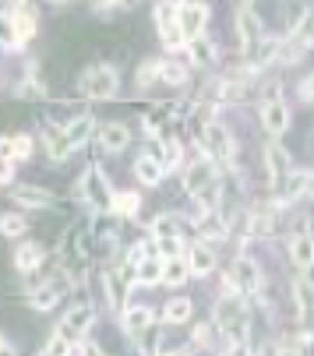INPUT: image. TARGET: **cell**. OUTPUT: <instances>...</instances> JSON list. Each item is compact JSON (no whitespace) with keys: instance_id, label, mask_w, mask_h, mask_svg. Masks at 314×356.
<instances>
[{"instance_id":"5b68a950","label":"cell","mask_w":314,"mask_h":356,"mask_svg":"<svg viewBox=\"0 0 314 356\" xmlns=\"http://www.w3.org/2000/svg\"><path fill=\"white\" fill-rule=\"evenodd\" d=\"M201 145H205L208 156L219 159V163L233 156V141H230V134H226L223 124H205V131H201Z\"/></svg>"},{"instance_id":"cb8c5ba5","label":"cell","mask_w":314,"mask_h":356,"mask_svg":"<svg viewBox=\"0 0 314 356\" xmlns=\"http://www.w3.org/2000/svg\"><path fill=\"white\" fill-rule=\"evenodd\" d=\"M134 279H138L141 286H155V282L163 279V261H159V258H141L138 268H134Z\"/></svg>"},{"instance_id":"f6af8a7d","label":"cell","mask_w":314,"mask_h":356,"mask_svg":"<svg viewBox=\"0 0 314 356\" xmlns=\"http://www.w3.org/2000/svg\"><path fill=\"white\" fill-rule=\"evenodd\" d=\"M81 356H102V349L95 342H81Z\"/></svg>"},{"instance_id":"30bf717a","label":"cell","mask_w":314,"mask_h":356,"mask_svg":"<svg viewBox=\"0 0 314 356\" xmlns=\"http://www.w3.org/2000/svg\"><path fill=\"white\" fill-rule=\"evenodd\" d=\"M265 166H269V177H272V180H283V177L293 170V159H290V152H286L279 141H269V145H265Z\"/></svg>"},{"instance_id":"4316f807","label":"cell","mask_w":314,"mask_h":356,"mask_svg":"<svg viewBox=\"0 0 314 356\" xmlns=\"http://www.w3.org/2000/svg\"><path fill=\"white\" fill-rule=\"evenodd\" d=\"M187 258H166V265H163V282L166 286H180L184 279H187Z\"/></svg>"},{"instance_id":"484cf974","label":"cell","mask_w":314,"mask_h":356,"mask_svg":"<svg viewBox=\"0 0 314 356\" xmlns=\"http://www.w3.org/2000/svg\"><path fill=\"white\" fill-rule=\"evenodd\" d=\"M247 226H251L254 233H272V226H276V209H272V205H258V209L251 212Z\"/></svg>"},{"instance_id":"836d02e7","label":"cell","mask_w":314,"mask_h":356,"mask_svg":"<svg viewBox=\"0 0 314 356\" xmlns=\"http://www.w3.org/2000/svg\"><path fill=\"white\" fill-rule=\"evenodd\" d=\"M198 229H201V236H205V240H212V236H216V240H223V236H226V222H223L219 216H205V219L198 222Z\"/></svg>"},{"instance_id":"7a4b0ae2","label":"cell","mask_w":314,"mask_h":356,"mask_svg":"<svg viewBox=\"0 0 314 356\" xmlns=\"http://www.w3.org/2000/svg\"><path fill=\"white\" fill-rule=\"evenodd\" d=\"M117 85H120V74L113 67H102V64L99 67H88L78 78V92L88 95V99H110L117 92Z\"/></svg>"},{"instance_id":"f5cc1de1","label":"cell","mask_w":314,"mask_h":356,"mask_svg":"<svg viewBox=\"0 0 314 356\" xmlns=\"http://www.w3.org/2000/svg\"><path fill=\"white\" fill-rule=\"evenodd\" d=\"M244 4H251V0H244Z\"/></svg>"},{"instance_id":"2e32d148","label":"cell","mask_w":314,"mask_h":356,"mask_svg":"<svg viewBox=\"0 0 314 356\" xmlns=\"http://www.w3.org/2000/svg\"><path fill=\"white\" fill-rule=\"evenodd\" d=\"M11 197L18 201V205H29V209H46V205H54V194L36 187V184H18L11 191Z\"/></svg>"},{"instance_id":"8d00e7d4","label":"cell","mask_w":314,"mask_h":356,"mask_svg":"<svg viewBox=\"0 0 314 356\" xmlns=\"http://www.w3.org/2000/svg\"><path fill=\"white\" fill-rule=\"evenodd\" d=\"M152 233H155V240L159 236H177V219L173 216H159L152 222Z\"/></svg>"},{"instance_id":"7402d4cb","label":"cell","mask_w":314,"mask_h":356,"mask_svg":"<svg viewBox=\"0 0 314 356\" xmlns=\"http://www.w3.org/2000/svg\"><path fill=\"white\" fill-rule=\"evenodd\" d=\"M293 300H297L300 318H307V314L314 311V282H311V279H297V282H293Z\"/></svg>"},{"instance_id":"74e56055","label":"cell","mask_w":314,"mask_h":356,"mask_svg":"<svg viewBox=\"0 0 314 356\" xmlns=\"http://www.w3.org/2000/svg\"><path fill=\"white\" fill-rule=\"evenodd\" d=\"M304 15H307V8H304V0H290V8H286V29H297Z\"/></svg>"},{"instance_id":"3957f363","label":"cell","mask_w":314,"mask_h":356,"mask_svg":"<svg viewBox=\"0 0 314 356\" xmlns=\"http://www.w3.org/2000/svg\"><path fill=\"white\" fill-rule=\"evenodd\" d=\"M78 197L85 201V205H92V209H113L110 184H107V177H102L95 166L81 173V180H78Z\"/></svg>"},{"instance_id":"5bb4252c","label":"cell","mask_w":314,"mask_h":356,"mask_svg":"<svg viewBox=\"0 0 314 356\" xmlns=\"http://www.w3.org/2000/svg\"><path fill=\"white\" fill-rule=\"evenodd\" d=\"M95 321V314H92V307H88V303H85V307H78V311H71L68 314V321L57 328V335L61 339H78V335H85L88 332V325Z\"/></svg>"},{"instance_id":"ffe728a7","label":"cell","mask_w":314,"mask_h":356,"mask_svg":"<svg viewBox=\"0 0 314 356\" xmlns=\"http://www.w3.org/2000/svg\"><path fill=\"white\" fill-rule=\"evenodd\" d=\"M187 57L194 60V64H212L216 60V46L212 42H208L205 35H194V39H187Z\"/></svg>"},{"instance_id":"f1b7e54d","label":"cell","mask_w":314,"mask_h":356,"mask_svg":"<svg viewBox=\"0 0 314 356\" xmlns=\"http://www.w3.org/2000/svg\"><path fill=\"white\" fill-rule=\"evenodd\" d=\"M57 296H61L57 286H42V289H32L29 293V303H32V311H49L57 303Z\"/></svg>"},{"instance_id":"1f68e13d","label":"cell","mask_w":314,"mask_h":356,"mask_svg":"<svg viewBox=\"0 0 314 356\" xmlns=\"http://www.w3.org/2000/svg\"><path fill=\"white\" fill-rule=\"evenodd\" d=\"M25 229H29V222L22 219V216H15V212H8V216H0V233L4 236H25Z\"/></svg>"},{"instance_id":"603a6c76","label":"cell","mask_w":314,"mask_h":356,"mask_svg":"<svg viewBox=\"0 0 314 356\" xmlns=\"http://www.w3.org/2000/svg\"><path fill=\"white\" fill-rule=\"evenodd\" d=\"M187 268L194 272V275H208V272H212L216 268V258H212V250H208V247H191V258H187Z\"/></svg>"},{"instance_id":"bcb514c9","label":"cell","mask_w":314,"mask_h":356,"mask_svg":"<svg viewBox=\"0 0 314 356\" xmlns=\"http://www.w3.org/2000/svg\"><path fill=\"white\" fill-rule=\"evenodd\" d=\"M304 321H307V325H304V335H307V339H314V311H311Z\"/></svg>"},{"instance_id":"d6a6232c","label":"cell","mask_w":314,"mask_h":356,"mask_svg":"<svg viewBox=\"0 0 314 356\" xmlns=\"http://www.w3.org/2000/svg\"><path fill=\"white\" fill-rule=\"evenodd\" d=\"M138 209H141V197L131 194V191H124V194L113 197V212H117V216H134Z\"/></svg>"},{"instance_id":"d590c367","label":"cell","mask_w":314,"mask_h":356,"mask_svg":"<svg viewBox=\"0 0 314 356\" xmlns=\"http://www.w3.org/2000/svg\"><path fill=\"white\" fill-rule=\"evenodd\" d=\"M155 247H159L163 258H180V254H184V240L180 236H159V240H155Z\"/></svg>"},{"instance_id":"7dc6e473","label":"cell","mask_w":314,"mask_h":356,"mask_svg":"<svg viewBox=\"0 0 314 356\" xmlns=\"http://www.w3.org/2000/svg\"><path fill=\"white\" fill-rule=\"evenodd\" d=\"M117 4H124V0H95V8H117Z\"/></svg>"},{"instance_id":"d4e9b609","label":"cell","mask_w":314,"mask_h":356,"mask_svg":"<svg viewBox=\"0 0 314 356\" xmlns=\"http://www.w3.org/2000/svg\"><path fill=\"white\" fill-rule=\"evenodd\" d=\"M92 131H95V124H92V117H78L74 124H68L64 127V134H68V141H71V148H81L88 138H92Z\"/></svg>"},{"instance_id":"b9f144b4","label":"cell","mask_w":314,"mask_h":356,"mask_svg":"<svg viewBox=\"0 0 314 356\" xmlns=\"http://www.w3.org/2000/svg\"><path fill=\"white\" fill-rule=\"evenodd\" d=\"M300 99H304V103H314V74H307L304 81H300Z\"/></svg>"},{"instance_id":"60d3db41","label":"cell","mask_w":314,"mask_h":356,"mask_svg":"<svg viewBox=\"0 0 314 356\" xmlns=\"http://www.w3.org/2000/svg\"><path fill=\"white\" fill-rule=\"evenodd\" d=\"M11 141H15V159H29V156H32V138L18 134V138H11Z\"/></svg>"},{"instance_id":"6da1fadb","label":"cell","mask_w":314,"mask_h":356,"mask_svg":"<svg viewBox=\"0 0 314 356\" xmlns=\"http://www.w3.org/2000/svg\"><path fill=\"white\" fill-rule=\"evenodd\" d=\"M216 325H219L230 339H240V332H244V325H247V307H244V300H240L237 289H230V293H223V296L216 300Z\"/></svg>"},{"instance_id":"d6986e66","label":"cell","mask_w":314,"mask_h":356,"mask_svg":"<svg viewBox=\"0 0 314 356\" xmlns=\"http://www.w3.org/2000/svg\"><path fill=\"white\" fill-rule=\"evenodd\" d=\"M307 191V173H286L283 180H279V201H297L300 194Z\"/></svg>"},{"instance_id":"8fae6325","label":"cell","mask_w":314,"mask_h":356,"mask_svg":"<svg viewBox=\"0 0 314 356\" xmlns=\"http://www.w3.org/2000/svg\"><path fill=\"white\" fill-rule=\"evenodd\" d=\"M237 35H240V42L247 49H254L261 42V22H258V15L251 8H240L237 11Z\"/></svg>"},{"instance_id":"7bdbcfd3","label":"cell","mask_w":314,"mask_h":356,"mask_svg":"<svg viewBox=\"0 0 314 356\" xmlns=\"http://www.w3.org/2000/svg\"><path fill=\"white\" fill-rule=\"evenodd\" d=\"M145 131H148V134L155 138V134L163 131V117H155V113H152V117H145Z\"/></svg>"},{"instance_id":"277c9868","label":"cell","mask_w":314,"mask_h":356,"mask_svg":"<svg viewBox=\"0 0 314 356\" xmlns=\"http://www.w3.org/2000/svg\"><path fill=\"white\" fill-rule=\"evenodd\" d=\"M8 25H11L18 46H22V42H29V39L36 35V11L25 4V0H15L11 11H8Z\"/></svg>"},{"instance_id":"44dd1931","label":"cell","mask_w":314,"mask_h":356,"mask_svg":"<svg viewBox=\"0 0 314 356\" xmlns=\"http://www.w3.org/2000/svg\"><path fill=\"white\" fill-rule=\"evenodd\" d=\"M39 261H42V247L39 243H22L15 250V268L18 272H32V268H39Z\"/></svg>"},{"instance_id":"8992f818","label":"cell","mask_w":314,"mask_h":356,"mask_svg":"<svg viewBox=\"0 0 314 356\" xmlns=\"http://www.w3.org/2000/svg\"><path fill=\"white\" fill-rule=\"evenodd\" d=\"M205 22H208V8L205 4H194V0H191V4H177V25H180L184 39L201 35Z\"/></svg>"},{"instance_id":"ee69618b","label":"cell","mask_w":314,"mask_h":356,"mask_svg":"<svg viewBox=\"0 0 314 356\" xmlns=\"http://www.w3.org/2000/svg\"><path fill=\"white\" fill-rule=\"evenodd\" d=\"M11 170H15V159H0V184L11 180Z\"/></svg>"},{"instance_id":"83f0119b","label":"cell","mask_w":314,"mask_h":356,"mask_svg":"<svg viewBox=\"0 0 314 356\" xmlns=\"http://www.w3.org/2000/svg\"><path fill=\"white\" fill-rule=\"evenodd\" d=\"M148 325H152V311H148V307H131V311H124V328H127L131 335L145 332Z\"/></svg>"},{"instance_id":"816d5d0a","label":"cell","mask_w":314,"mask_h":356,"mask_svg":"<svg viewBox=\"0 0 314 356\" xmlns=\"http://www.w3.org/2000/svg\"><path fill=\"white\" fill-rule=\"evenodd\" d=\"M54 4H68V0H54Z\"/></svg>"},{"instance_id":"f907efd6","label":"cell","mask_w":314,"mask_h":356,"mask_svg":"<svg viewBox=\"0 0 314 356\" xmlns=\"http://www.w3.org/2000/svg\"><path fill=\"white\" fill-rule=\"evenodd\" d=\"M4 346H8V342H4V335H0V353H4Z\"/></svg>"},{"instance_id":"e0dca14e","label":"cell","mask_w":314,"mask_h":356,"mask_svg":"<svg viewBox=\"0 0 314 356\" xmlns=\"http://www.w3.org/2000/svg\"><path fill=\"white\" fill-rule=\"evenodd\" d=\"M290 258H293L297 268H311V265H314V236L293 233V240H290Z\"/></svg>"},{"instance_id":"c3c4849f","label":"cell","mask_w":314,"mask_h":356,"mask_svg":"<svg viewBox=\"0 0 314 356\" xmlns=\"http://www.w3.org/2000/svg\"><path fill=\"white\" fill-rule=\"evenodd\" d=\"M279 356H300V353H297V346H286V349H283Z\"/></svg>"},{"instance_id":"52a82bcc","label":"cell","mask_w":314,"mask_h":356,"mask_svg":"<svg viewBox=\"0 0 314 356\" xmlns=\"http://www.w3.org/2000/svg\"><path fill=\"white\" fill-rule=\"evenodd\" d=\"M261 124H265L269 134H283L290 127V110H286L283 99H265V103H261Z\"/></svg>"},{"instance_id":"ab89813d","label":"cell","mask_w":314,"mask_h":356,"mask_svg":"<svg viewBox=\"0 0 314 356\" xmlns=\"http://www.w3.org/2000/svg\"><path fill=\"white\" fill-rule=\"evenodd\" d=\"M155 22H159V25H173L177 22V4H159V8H155Z\"/></svg>"},{"instance_id":"ba28073f","label":"cell","mask_w":314,"mask_h":356,"mask_svg":"<svg viewBox=\"0 0 314 356\" xmlns=\"http://www.w3.org/2000/svg\"><path fill=\"white\" fill-rule=\"evenodd\" d=\"M258 286H261V272H258V265H254L251 258H240V261L233 265L230 289H237V293H254Z\"/></svg>"},{"instance_id":"4dcf8cb0","label":"cell","mask_w":314,"mask_h":356,"mask_svg":"<svg viewBox=\"0 0 314 356\" xmlns=\"http://www.w3.org/2000/svg\"><path fill=\"white\" fill-rule=\"evenodd\" d=\"M159 78H163L166 85H184V81H187V64H180V60H163V64H159Z\"/></svg>"},{"instance_id":"e575fe53","label":"cell","mask_w":314,"mask_h":356,"mask_svg":"<svg viewBox=\"0 0 314 356\" xmlns=\"http://www.w3.org/2000/svg\"><path fill=\"white\" fill-rule=\"evenodd\" d=\"M159 32H163L159 39H163V46H166V49H180V46H187V39H184V32H180V25H177V22H173V25H163Z\"/></svg>"},{"instance_id":"4fadbf2b","label":"cell","mask_w":314,"mask_h":356,"mask_svg":"<svg viewBox=\"0 0 314 356\" xmlns=\"http://www.w3.org/2000/svg\"><path fill=\"white\" fill-rule=\"evenodd\" d=\"M95 138H99V145L107 148V152H124L131 145V131L124 124H102L95 131Z\"/></svg>"},{"instance_id":"f546056e","label":"cell","mask_w":314,"mask_h":356,"mask_svg":"<svg viewBox=\"0 0 314 356\" xmlns=\"http://www.w3.org/2000/svg\"><path fill=\"white\" fill-rule=\"evenodd\" d=\"M163 318H166L170 325H184V321L191 318V300H184V296L170 300L166 307H163Z\"/></svg>"},{"instance_id":"7c38bea8","label":"cell","mask_w":314,"mask_h":356,"mask_svg":"<svg viewBox=\"0 0 314 356\" xmlns=\"http://www.w3.org/2000/svg\"><path fill=\"white\" fill-rule=\"evenodd\" d=\"M42 141H46V156L49 159H54V163H64L68 156H71V141H68V134L61 131V127H54V124H49L46 131H42Z\"/></svg>"},{"instance_id":"681fc988","label":"cell","mask_w":314,"mask_h":356,"mask_svg":"<svg viewBox=\"0 0 314 356\" xmlns=\"http://www.w3.org/2000/svg\"><path fill=\"white\" fill-rule=\"evenodd\" d=\"M163 356H187V353H184V349H177V353H163Z\"/></svg>"},{"instance_id":"9a60e30c","label":"cell","mask_w":314,"mask_h":356,"mask_svg":"<svg viewBox=\"0 0 314 356\" xmlns=\"http://www.w3.org/2000/svg\"><path fill=\"white\" fill-rule=\"evenodd\" d=\"M127 279H124V272H117V268H110L107 272V296H110V307L117 311V314H124L127 311Z\"/></svg>"},{"instance_id":"9c48e42d","label":"cell","mask_w":314,"mask_h":356,"mask_svg":"<svg viewBox=\"0 0 314 356\" xmlns=\"http://www.w3.org/2000/svg\"><path fill=\"white\" fill-rule=\"evenodd\" d=\"M216 180H219V177H216V166L208 163V159H198V163H191L187 173H184V191H187V194H198L201 187L216 184Z\"/></svg>"},{"instance_id":"ac0fdd59","label":"cell","mask_w":314,"mask_h":356,"mask_svg":"<svg viewBox=\"0 0 314 356\" xmlns=\"http://www.w3.org/2000/svg\"><path fill=\"white\" fill-rule=\"evenodd\" d=\"M134 173H138V180L141 184H148V187H155L163 180V173H166V166L159 163V159H152V156H141L138 163H134Z\"/></svg>"},{"instance_id":"f35d334b","label":"cell","mask_w":314,"mask_h":356,"mask_svg":"<svg viewBox=\"0 0 314 356\" xmlns=\"http://www.w3.org/2000/svg\"><path fill=\"white\" fill-rule=\"evenodd\" d=\"M15 92H18L22 99H46V88H42L39 81H25V85H18Z\"/></svg>"}]
</instances>
